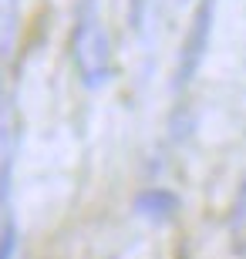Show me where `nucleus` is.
<instances>
[{"instance_id": "obj_1", "label": "nucleus", "mask_w": 246, "mask_h": 259, "mask_svg": "<svg viewBox=\"0 0 246 259\" xmlns=\"http://www.w3.org/2000/svg\"><path fill=\"white\" fill-rule=\"evenodd\" d=\"M75 64L81 74L85 88H101L112 77V44H108V30H104L101 17L95 14V0L81 4V17L75 24Z\"/></svg>"}, {"instance_id": "obj_2", "label": "nucleus", "mask_w": 246, "mask_h": 259, "mask_svg": "<svg viewBox=\"0 0 246 259\" xmlns=\"http://www.w3.org/2000/svg\"><path fill=\"white\" fill-rule=\"evenodd\" d=\"M213 4L216 0H202L192 17V30H189V40L182 48V58H179V71H175V88H186L192 81V74L199 71L202 64V54L209 48V27H213Z\"/></svg>"}, {"instance_id": "obj_3", "label": "nucleus", "mask_w": 246, "mask_h": 259, "mask_svg": "<svg viewBox=\"0 0 246 259\" xmlns=\"http://www.w3.org/2000/svg\"><path fill=\"white\" fill-rule=\"evenodd\" d=\"M135 212L152 222H169L179 212V195L169 192V189H145L135 199Z\"/></svg>"}, {"instance_id": "obj_4", "label": "nucleus", "mask_w": 246, "mask_h": 259, "mask_svg": "<svg viewBox=\"0 0 246 259\" xmlns=\"http://www.w3.org/2000/svg\"><path fill=\"white\" fill-rule=\"evenodd\" d=\"M14 249H17V229L14 222H7V229L0 236V259H14Z\"/></svg>"}, {"instance_id": "obj_5", "label": "nucleus", "mask_w": 246, "mask_h": 259, "mask_svg": "<svg viewBox=\"0 0 246 259\" xmlns=\"http://www.w3.org/2000/svg\"><path fill=\"white\" fill-rule=\"evenodd\" d=\"M142 10H145V0H132V24L138 27V20H142Z\"/></svg>"}]
</instances>
